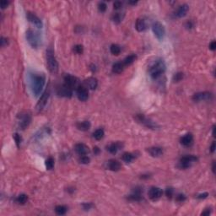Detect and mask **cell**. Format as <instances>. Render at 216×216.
<instances>
[{"instance_id": "cell-1", "label": "cell", "mask_w": 216, "mask_h": 216, "mask_svg": "<svg viewBox=\"0 0 216 216\" xmlns=\"http://www.w3.org/2000/svg\"><path fill=\"white\" fill-rule=\"evenodd\" d=\"M46 82V77L43 74H35L31 76V90L35 96H38L41 93Z\"/></svg>"}, {"instance_id": "cell-2", "label": "cell", "mask_w": 216, "mask_h": 216, "mask_svg": "<svg viewBox=\"0 0 216 216\" xmlns=\"http://www.w3.org/2000/svg\"><path fill=\"white\" fill-rule=\"evenodd\" d=\"M166 71V64L163 59H158L149 68V74L152 79L160 78Z\"/></svg>"}, {"instance_id": "cell-3", "label": "cell", "mask_w": 216, "mask_h": 216, "mask_svg": "<svg viewBox=\"0 0 216 216\" xmlns=\"http://www.w3.org/2000/svg\"><path fill=\"white\" fill-rule=\"evenodd\" d=\"M47 64L50 72L56 74L58 71V63L54 55V51L51 47L47 50Z\"/></svg>"}, {"instance_id": "cell-4", "label": "cell", "mask_w": 216, "mask_h": 216, "mask_svg": "<svg viewBox=\"0 0 216 216\" xmlns=\"http://www.w3.org/2000/svg\"><path fill=\"white\" fill-rule=\"evenodd\" d=\"M26 40L32 48H37L41 44L40 36L37 32L31 29H29L26 31Z\"/></svg>"}, {"instance_id": "cell-5", "label": "cell", "mask_w": 216, "mask_h": 216, "mask_svg": "<svg viewBox=\"0 0 216 216\" xmlns=\"http://www.w3.org/2000/svg\"><path fill=\"white\" fill-rule=\"evenodd\" d=\"M135 119L138 123H139L140 124H142L144 126H145L146 128H150V129H157L159 127L156 123H155L154 121H152L151 119L146 118L144 115L143 114H137L135 116Z\"/></svg>"}, {"instance_id": "cell-6", "label": "cell", "mask_w": 216, "mask_h": 216, "mask_svg": "<svg viewBox=\"0 0 216 216\" xmlns=\"http://www.w3.org/2000/svg\"><path fill=\"white\" fill-rule=\"evenodd\" d=\"M153 32L155 36H156V38L160 41H161L164 38L165 35H166V30L164 25H162L161 22L159 21H155L152 25Z\"/></svg>"}, {"instance_id": "cell-7", "label": "cell", "mask_w": 216, "mask_h": 216, "mask_svg": "<svg viewBox=\"0 0 216 216\" xmlns=\"http://www.w3.org/2000/svg\"><path fill=\"white\" fill-rule=\"evenodd\" d=\"M198 161V158L194 155H186L181 158L179 161V167L181 169H187L192 166V165Z\"/></svg>"}, {"instance_id": "cell-8", "label": "cell", "mask_w": 216, "mask_h": 216, "mask_svg": "<svg viewBox=\"0 0 216 216\" xmlns=\"http://www.w3.org/2000/svg\"><path fill=\"white\" fill-rule=\"evenodd\" d=\"M64 84L68 85L69 88L72 90L77 89L79 86V79L77 77H74L73 75L67 74L64 76Z\"/></svg>"}, {"instance_id": "cell-9", "label": "cell", "mask_w": 216, "mask_h": 216, "mask_svg": "<svg viewBox=\"0 0 216 216\" xmlns=\"http://www.w3.org/2000/svg\"><path fill=\"white\" fill-rule=\"evenodd\" d=\"M213 97V95L210 92L208 91H203V92H198V93L194 94L192 95V101L195 102H200V101H209Z\"/></svg>"}, {"instance_id": "cell-10", "label": "cell", "mask_w": 216, "mask_h": 216, "mask_svg": "<svg viewBox=\"0 0 216 216\" xmlns=\"http://www.w3.org/2000/svg\"><path fill=\"white\" fill-rule=\"evenodd\" d=\"M57 94L59 96H62V97H71L72 95H73V90L71 88H69L68 85H66L65 84H62V85H59L58 87L57 88Z\"/></svg>"}, {"instance_id": "cell-11", "label": "cell", "mask_w": 216, "mask_h": 216, "mask_svg": "<svg viewBox=\"0 0 216 216\" xmlns=\"http://www.w3.org/2000/svg\"><path fill=\"white\" fill-rule=\"evenodd\" d=\"M49 96H50V91L47 90L44 93L41 95V98L39 99V101L37 102L36 106V111L41 112V111L43 110V108L46 107V105L47 103V101H48V99H49Z\"/></svg>"}, {"instance_id": "cell-12", "label": "cell", "mask_w": 216, "mask_h": 216, "mask_svg": "<svg viewBox=\"0 0 216 216\" xmlns=\"http://www.w3.org/2000/svg\"><path fill=\"white\" fill-rule=\"evenodd\" d=\"M162 194H163V191L160 187H152L148 192L149 198L153 201H156L158 199H160L161 198Z\"/></svg>"}, {"instance_id": "cell-13", "label": "cell", "mask_w": 216, "mask_h": 216, "mask_svg": "<svg viewBox=\"0 0 216 216\" xmlns=\"http://www.w3.org/2000/svg\"><path fill=\"white\" fill-rule=\"evenodd\" d=\"M76 95L80 101H85L89 98L88 89L83 85H79V87L76 89Z\"/></svg>"}, {"instance_id": "cell-14", "label": "cell", "mask_w": 216, "mask_h": 216, "mask_svg": "<svg viewBox=\"0 0 216 216\" xmlns=\"http://www.w3.org/2000/svg\"><path fill=\"white\" fill-rule=\"evenodd\" d=\"M19 118H20V128L22 130L27 128L31 122V117L29 113H21L20 116H19Z\"/></svg>"}, {"instance_id": "cell-15", "label": "cell", "mask_w": 216, "mask_h": 216, "mask_svg": "<svg viewBox=\"0 0 216 216\" xmlns=\"http://www.w3.org/2000/svg\"><path fill=\"white\" fill-rule=\"evenodd\" d=\"M26 18H27V20H29L31 24H33L36 27H37V28H41V27H42V25H43L42 21H41V19L38 18L36 15H34L33 13L27 12V13H26Z\"/></svg>"}, {"instance_id": "cell-16", "label": "cell", "mask_w": 216, "mask_h": 216, "mask_svg": "<svg viewBox=\"0 0 216 216\" xmlns=\"http://www.w3.org/2000/svg\"><path fill=\"white\" fill-rule=\"evenodd\" d=\"M123 147V144L122 142H120V141H118V142H115V143H112V144H110L109 145L107 146V149L109 152L111 153V154H113V155H115V154H117V153Z\"/></svg>"}, {"instance_id": "cell-17", "label": "cell", "mask_w": 216, "mask_h": 216, "mask_svg": "<svg viewBox=\"0 0 216 216\" xmlns=\"http://www.w3.org/2000/svg\"><path fill=\"white\" fill-rule=\"evenodd\" d=\"M130 201L133 202H139L142 200V190L139 187L134 188L133 191V193L131 195H129L128 198Z\"/></svg>"}, {"instance_id": "cell-18", "label": "cell", "mask_w": 216, "mask_h": 216, "mask_svg": "<svg viewBox=\"0 0 216 216\" xmlns=\"http://www.w3.org/2000/svg\"><path fill=\"white\" fill-rule=\"evenodd\" d=\"M75 151L79 155L81 156V155H86L90 152V149L87 145L82 143H79L75 145Z\"/></svg>"}, {"instance_id": "cell-19", "label": "cell", "mask_w": 216, "mask_h": 216, "mask_svg": "<svg viewBox=\"0 0 216 216\" xmlns=\"http://www.w3.org/2000/svg\"><path fill=\"white\" fill-rule=\"evenodd\" d=\"M107 167L110 171H112V172H118L121 168V163L117 161V160H110L107 162Z\"/></svg>"}, {"instance_id": "cell-20", "label": "cell", "mask_w": 216, "mask_h": 216, "mask_svg": "<svg viewBox=\"0 0 216 216\" xmlns=\"http://www.w3.org/2000/svg\"><path fill=\"white\" fill-rule=\"evenodd\" d=\"M192 143H193V136L192 133H187L186 135L181 138V144L185 147L191 146Z\"/></svg>"}, {"instance_id": "cell-21", "label": "cell", "mask_w": 216, "mask_h": 216, "mask_svg": "<svg viewBox=\"0 0 216 216\" xmlns=\"http://www.w3.org/2000/svg\"><path fill=\"white\" fill-rule=\"evenodd\" d=\"M189 10V7L187 4H182L181 5L178 9H177V12H176V16L177 18H182L184 16H186Z\"/></svg>"}, {"instance_id": "cell-22", "label": "cell", "mask_w": 216, "mask_h": 216, "mask_svg": "<svg viewBox=\"0 0 216 216\" xmlns=\"http://www.w3.org/2000/svg\"><path fill=\"white\" fill-rule=\"evenodd\" d=\"M147 151L149 153V155L153 157H160L163 154V149L161 147H150L147 149Z\"/></svg>"}, {"instance_id": "cell-23", "label": "cell", "mask_w": 216, "mask_h": 216, "mask_svg": "<svg viewBox=\"0 0 216 216\" xmlns=\"http://www.w3.org/2000/svg\"><path fill=\"white\" fill-rule=\"evenodd\" d=\"M84 83H85L86 86L88 88H90V90H95V89L97 88V86H98V81H97V79H95V78H94V77H90L87 79H85Z\"/></svg>"}, {"instance_id": "cell-24", "label": "cell", "mask_w": 216, "mask_h": 216, "mask_svg": "<svg viewBox=\"0 0 216 216\" xmlns=\"http://www.w3.org/2000/svg\"><path fill=\"white\" fill-rule=\"evenodd\" d=\"M135 28L138 32H143L144 31L146 28H147V25L146 22L144 19H138L136 20V25H135Z\"/></svg>"}, {"instance_id": "cell-25", "label": "cell", "mask_w": 216, "mask_h": 216, "mask_svg": "<svg viewBox=\"0 0 216 216\" xmlns=\"http://www.w3.org/2000/svg\"><path fill=\"white\" fill-rule=\"evenodd\" d=\"M77 128L80 130V131H88L90 128V123L89 121H83V122H79L77 123Z\"/></svg>"}, {"instance_id": "cell-26", "label": "cell", "mask_w": 216, "mask_h": 216, "mask_svg": "<svg viewBox=\"0 0 216 216\" xmlns=\"http://www.w3.org/2000/svg\"><path fill=\"white\" fill-rule=\"evenodd\" d=\"M124 64L122 62H118V63H115L113 64L112 66V72L115 74H120L122 73L124 69Z\"/></svg>"}, {"instance_id": "cell-27", "label": "cell", "mask_w": 216, "mask_h": 216, "mask_svg": "<svg viewBox=\"0 0 216 216\" xmlns=\"http://www.w3.org/2000/svg\"><path fill=\"white\" fill-rule=\"evenodd\" d=\"M136 59H137V56L135 54H131V55H129L124 58L123 63L124 64V66H129V65L133 64Z\"/></svg>"}, {"instance_id": "cell-28", "label": "cell", "mask_w": 216, "mask_h": 216, "mask_svg": "<svg viewBox=\"0 0 216 216\" xmlns=\"http://www.w3.org/2000/svg\"><path fill=\"white\" fill-rule=\"evenodd\" d=\"M68 210V208L64 205H58L55 208V212L58 215H64Z\"/></svg>"}, {"instance_id": "cell-29", "label": "cell", "mask_w": 216, "mask_h": 216, "mask_svg": "<svg viewBox=\"0 0 216 216\" xmlns=\"http://www.w3.org/2000/svg\"><path fill=\"white\" fill-rule=\"evenodd\" d=\"M123 15H122L121 13H115L113 14L112 16V20L114 23L116 24H119L123 21Z\"/></svg>"}, {"instance_id": "cell-30", "label": "cell", "mask_w": 216, "mask_h": 216, "mask_svg": "<svg viewBox=\"0 0 216 216\" xmlns=\"http://www.w3.org/2000/svg\"><path fill=\"white\" fill-rule=\"evenodd\" d=\"M134 158H135V156L132 153L125 152L123 155V160L125 162H127V163H130V162L133 161V160H134Z\"/></svg>"}, {"instance_id": "cell-31", "label": "cell", "mask_w": 216, "mask_h": 216, "mask_svg": "<svg viewBox=\"0 0 216 216\" xmlns=\"http://www.w3.org/2000/svg\"><path fill=\"white\" fill-rule=\"evenodd\" d=\"M104 130L102 128H99L97 130H95L93 133V137L95 138V139H96V140H101L102 138L104 137Z\"/></svg>"}, {"instance_id": "cell-32", "label": "cell", "mask_w": 216, "mask_h": 216, "mask_svg": "<svg viewBox=\"0 0 216 216\" xmlns=\"http://www.w3.org/2000/svg\"><path fill=\"white\" fill-rule=\"evenodd\" d=\"M110 50H111L112 54L115 55V56H118V55H119L120 53H121V47H120V46H118V44L112 45L111 47H110Z\"/></svg>"}, {"instance_id": "cell-33", "label": "cell", "mask_w": 216, "mask_h": 216, "mask_svg": "<svg viewBox=\"0 0 216 216\" xmlns=\"http://www.w3.org/2000/svg\"><path fill=\"white\" fill-rule=\"evenodd\" d=\"M28 200V197L26 194H20L19 196L17 197V198H16V202L19 203V204H21V205H23V204H25V203L27 202Z\"/></svg>"}, {"instance_id": "cell-34", "label": "cell", "mask_w": 216, "mask_h": 216, "mask_svg": "<svg viewBox=\"0 0 216 216\" xmlns=\"http://www.w3.org/2000/svg\"><path fill=\"white\" fill-rule=\"evenodd\" d=\"M45 166L47 170H52L54 167V159L53 157H49L46 162H45Z\"/></svg>"}, {"instance_id": "cell-35", "label": "cell", "mask_w": 216, "mask_h": 216, "mask_svg": "<svg viewBox=\"0 0 216 216\" xmlns=\"http://www.w3.org/2000/svg\"><path fill=\"white\" fill-rule=\"evenodd\" d=\"M79 163H81V164H89L90 161V159L88 157V156H86V155H81L79 159Z\"/></svg>"}, {"instance_id": "cell-36", "label": "cell", "mask_w": 216, "mask_h": 216, "mask_svg": "<svg viewBox=\"0 0 216 216\" xmlns=\"http://www.w3.org/2000/svg\"><path fill=\"white\" fill-rule=\"evenodd\" d=\"M14 139H15V143H16V145L17 147L19 148L20 146V144H21V141H22V138L20 137V135H19L18 133H15L14 134Z\"/></svg>"}, {"instance_id": "cell-37", "label": "cell", "mask_w": 216, "mask_h": 216, "mask_svg": "<svg viewBox=\"0 0 216 216\" xmlns=\"http://www.w3.org/2000/svg\"><path fill=\"white\" fill-rule=\"evenodd\" d=\"M74 51L77 54H82L84 52L83 46H82V45H76V46L74 47Z\"/></svg>"}, {"instance_id": "cell-38", "label": "cell", "mask_w": 216, "mask_h": 216, "mask_svg": "<svg viewBox=\"0 0 216 216\" xmlns=\"http://www.w3.org/2000/svg\"><path fill=\"white\" fill-rule=\"evenodd\" d=\"M182 79H183V74H182V73H177V74L174 75V77H173V80H174L175 82H179V81H181Z\"/></svg>"}, {"instance_id": "cell-39", "label": "cell", "mask_w": 216, "mask_h": 216, "mask_svg": "<svg viewBox=\"0 0 216 216\" xmlns=\"http://www.w3.org/2000/svg\"><path fill=\"white\" fill-rule=\"evenodd\" d=\"M98 10H99V11H100V12H101V13L105 12V11L107 10V4H106L104 2H101V3H99Z\"/></svg>"}, {"instance_id": "cell-40", "label": "cell", "mask_w": 216, "mask_h": 216, "mask_svg": "<svg viewBox=\"0 0 216 216\" xmlns=\"http://www.w3.org/2000/svg\"><path fill=\"white\" fill-rule=\"evenodd\" d=\"M173 193H174V190L172 187H168L166 190V195L168 198H172L173 196Z\"/></svg>"}, {"instance_id": "cell-41", "label": "cell", "mask_w": 216, "mask_h": 216, "mask_svg": "<svg viewBox=\"0 0 216 216\" xmlns=\"http://www.w3.org/2000/svg\"><path fill=\"white\" fill-rule=\"evenodd\" d=\"M122 6H123V3H122L121 1H116V2L113 4V8H114V10H120V9L122 8Z\"/></svg>"}, {"instance_id": "cell-42", "label": "cell", "mask_w": 216, "mask_h": 216, "mask_svg": "<svg viewBox=\"0 0 216 216\" xmlns=\"http://www.w3.org/2000/svg\"><path fill=\"white\" fill-rule=\"evenodd\" d=\"M82 206H83L84 209H85V210H89V209H90L92 207H93V204L91 203H84L82 204Z\"/></svg>"}, {"instance_id": "cell-43", "label": "cell", "mask_w": 216, "mask_h": 216, "mask_svg": "<svg viewBox=\"0 0 216 216\" xmlns=\"http://www.w3.org/2000/svg\"><path fill=\"white\" fill-rule=\"evenodd\" d=\"M0 4H1V9H2V10H4L6 7L9 6L10 2H9V1H6V0H2L1 3H0Z\"/></svg>"}, {"instance_id": "cell-44", "label": "cell", "mask_w": 216, "mask_h": 216, "mask_svg": "<svg viewBox=\"0 0 216 216\" xmlns=\"http://www.w3.org/2000/svg\"><path fill=\"white\" fill-rule=\"evenodd\" d=\"M177 200L180 203H182L186 200V196L184 194H178L177 196Z\"/></svg>"}, {"instance_id": "cell-45", "label": "cell", "mask_w": 216, "mask_h": 216, "mask_svg": "<svg viewBox=\"0 0 216 216\" xmlns=\"http://www.w3.org/2000/svg\"><path fill=\"white\" fill-rule=\"evenodd\" d=\"M0 42H1V47H5V46L8 45V39H7V38H4V37H1Z\"/></svg>"}, {"instance_id": "cell-46", "label": "cell", "mask_w": 216, "mask_h": 216, "mask_svg": "<svg viewBox=\"0 0 216 216\" xmlns=\"http://www.w3.org/2000/svg\"><path fill=\"white\" fill-rule=\"evenodd\" d=\"M209 196V193L208 192H203V193H201V194H198L197 198H199V199H204V198H208Z\"/></svg>"}, {"instance_id": "cell-47", "label": "cell", "mask_w": 216, "mask_h": 216, "mask_svg": "<svg viewBox=\"0 0 216 216\" xmlns=\"http://www.w3.org/2000/svg\"><path fill=\"white\" fill-rule=\"evenodd\" d=\"M209 49L212 51H215L216 49V42L215 41H213L211 43L209 44Z\"/></svg>"}, {"instance_id": "cell-48", "label": "cell", "mask_w": 216, "mask_h": 216, "mask_svg": "<svg viewBox=\"0 0 216 216\" xmlns=\"http://www.w3.org/2000/svg\"><path fill=\"white\" fill-rule=\"evenodd\" d=\"M186 27H187V29H192V28L193 27L192 22V21H187V23H186Z\"/></svg>"}, {"instance_id": "cell-49", "label": "cell", "mask_w": 216, "mask_h": 216, "mask_svg": "<svg viewBox=\"0 0 216 216\" xmlns=\"http://www.w3.org/2000/svg\"><path fill=\"white\" fill-rule=\"evenodd\" d=\"M215 150V142H213L211 144V147H210V152L214 153Z\"/></svg>"}, {"instance_id": "cell-50", "label": "cell", "mask_w": 216, "mask_h": 216, "mask_svg": "<svg viewBox=\"0 0 216 216\" xmlns=\"http://www.w3.org/2000/svg\"><path fill=\"white\" fill-rule=\"evenodd\" d=\"M210 213H211V212H210V210H209V209H206L205 211L202 212L201 215H210Z\"/></svg>"}, {"instance_id": "cell-51", "label": "cell", "mask_w": 216, "mask_h": 216, "mask_svg": "<svg viewBox=\"0 0 216 216\" xmlns=\"http://www.w3.org/2000/svg\"><path fill=\"white\" fill-rule=\"evenodd\" d=\"M94 152H95V154H99V152H100V149H99V148L98 147H95L94 148Z\"/></svg>"}, {"instance_id": "cell-52", "label": "cell", "mask_w": 216, "mask_h": 216, "mask_svg": "<svg viewBox=\"0 0 216 216\" xmlns=\"http://www.w3.org/2000/svg\"><path fill=\"white\" fill-rule=\"evenodd\" d=\"M137 3H138L137 1H130V2H128L129 4H132V5H135Z\"/></svg>"}, {"instance_id": "cell-53", "label": "cell", "mask_w": 216, "mask_h": 216, "mask_svg": "<svg viewBox=\"0 0 216 216\" xmlns=\"http://www.w3.org/2000/svg\"><path fill=\"white\" fill-rule=\"evenodd\" d=\"M212 170H213V172H214V173L215 172V162L213 163V166H212Z\"/></svg>"}]
</instances>
